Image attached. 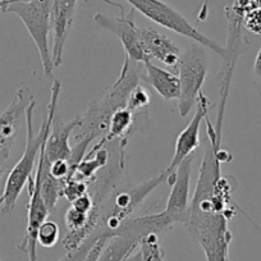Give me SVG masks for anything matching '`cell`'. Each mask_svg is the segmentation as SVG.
Returning <instances> with one entry per match:
<instances>
[{"label":"cell","instance_id":"obj_11","mask_svg":"<svg viewBox=\"0 0 261 261\" xmlns=\"http://www.w3.org/2000/svg\"><path fill=\"white\" fill-rule=\"evenodd\" d=\"M76 7L77 0H53L51 59L54 68L62 64L64 46L67 44L69 35H71L72 27H73Z\"/></svg>","mask_w":261,"mask_h":261},{"label":"cell","instance_id":"obj_14","mask_svg":"<svg viewBox=\"0 0 261 261\" xmlns=\"http://www.w3.org/2000/svg\"><path fill=\"white\" fill-rule=\"evenodd\" d=\"M144 65L145 71H146L147 81L150 82L152 89L156 91V94L164 100H167V101L178 100L180 91L178 74L152 64L151 60L145 63Z\"/></svg>","mask_w":261,"mask_h":261},{"label":"cell","instance_id":"obj_7","mask_svg":"<svg viewBox=\"0 0 261 261\" xmlns=\"http://www.w3.org/2000/svg\"><path fill=\"white\" fill-rule=\"evenodd\" d=\"M34 95L27 85H22L11 104L0 110V170L6 172V164L11 158L16 141L19 123L24 117L27 107L34 100Z\"/></svg>","mask_w":261,"mask_h":261},{"label":"cell","instance_id":"obj_29","mask_svg":"<svg viewBox=\"0 0 261 261\" xmlns=\"http://www.w3.org/2000/svg\"><path fill=\"white\" fill-rule=\"evenodd\" d=\"M4 11H6V4L0 0V12H4Z\"/></svg>","mask_w":261,"mask_h":261},{"label":"cell","instance_id":"obj_13","mask_svg":"<svg viewBox=\"0 0 261 261\" xmlns=\"http://www.w3.org/2000/svg\"><path fill=\"white\" fill-rule=\"evenodd\" d=\"M79 117L72 119L71 122H62L57 120L53 122L51 129L47 136L46 142H45L44 155L45 159L49 163L55 162V160H68L71 156L72 146L69 144L72 134L76 128Z\"/></svg>","mask_w":261,"mask_h":261},{"label":"cell","instance_id":"obj_23","mask_svg":"<svg viewBox=\"0 0 261 261\" xmlns=\"http://www.w3.org/2000/svg\"><path fill=\"white\" fill-rule=\"evenodd\" d=\"M230 243H217L202 248L206 261H229Z\"/></svg>","mask_w":261,"mask_h":261},{"label":"cell","instance_id":"obj_31","mask_svg":"<svg viewBox=\"0 0 261 261\" xmlns=\"http://www.w3.org/2000/svg\"><path fill=\"white\" fill-rule=\"evenodd\" d=\"M4 174V172H2V170H0V178H2V175Z\"/></svg>","mask_w":261,"mask_h":261},{"label":"cell","instance_id":"obj_15","mask_svg":"<svg viewBox=\"0 0 261 261\" xmlns=\"http://www.w3.org/2000/svg\"><path fill=\"white\" fill-rule=\"evenodd\" d=\"M248 11V0H233L230 6L225 7V17L228 21V36L225 47L229 50H241L247 45L242 35V19Z\"/></svg>","mask_w":261,"mask_h":261},{"label":"cell","instance_id":"obj_28","mask_svg":"<svg viewBox=\"0 0 261 261\" xmlns=\"http://www.w3.org/2000/svg\"><path fill=\"white\" fill-rule=\"evenodd\" d=\"M251 8L261 9V0H248V9Z\"/></svg>","mask_w":261,"mask_h":261},{"label":"cell","instance_id":"obj_17","mask_svg":"<svg viewBox=\"0 0 261 261\" xmlns=\"http://www.w3.org/2000/svg\"><path fill=\"white\" fill-rule=\"evenodd\" d=\"M139 251L142 261H164V250L160 243V234L149 233L139 242Z\"/></svg>","mask_w":261,"mask_h":261},{"label":"cell","instance_id":"obj_6","mask_svg":"<svg viewBox=\"0 0 261 261\" xmlns=\"http://www.w3.org/2000/svg\"><path fill=\"white\" fill-rule=\"evenodd\" d=\"M134 12L132 9L129 13L125 14L124 9L122 8L120 16L118 17L96 13L94 16V22L97 29L110 32L119 39L125 51V57L129 58V60L137 64H145L151 59L145 50L140 27L134 21Z\"/></svg>","mask_w":261,"mask_h":261},{"label":"cell","instance_id":"obj_1","mask_svg":"<svg viewBox=\"0 0 261 261\" xmlns=\"http://www.w3.org/2000/svg\"><path fill=\"white\" fill-rule=\"evenodd\" d=\"M60 90L62 84L59 81H54L50 89V100L47 104V113L45 119L42 120L39 130H35L34 128V110H35V99L27 107L24 113V120H26V145L22 156L18 162L14 164L11 172L8 173V177L6 179L3 193L0 195V212L3 214L13 212L16 207L17 201L22 191L29 183L30 178L35 173V165L39 159L40 150L42 145L46 141L47 136L51 129L53 122L55 119V113H57L58 101H59Z\"/></svg>","mask_w":261,"mask_h":261},{"label":"cell","instance_id":"obj_19","mask_svg":"<svg viewBox=\"0 0 261 261\" xmlns=\"http://www.w3.org/2000/svg\"><path fill=\"white\" fill-rule=\"evenodd\" d=\"M150 102H151V97H150L149 91L139 84L129 94V97H128V101L125 107L130 112H134L135 114L140 115L142 113H147Z\"/></svg>","mask_w":261,"mask_h":261},{"label":"cell","instance_id":"obj_5","mask_svg":"<svg viewBox=\"0 0 261 261\" xmlns=\"http://www.w3.org/2000/svg\"><path fill=\"white\" fill-rule=\"evenodd\" d=\"M180 91L178 97V112L180 117H187L195 107L197 97L207 77V64L205 53L196 44H191L180 54L178 64Z\"/></svg>","mask_w":261,"mask_h":261},{"label":"cell","instance_id":"obj_3","mask_svg":"<svg viewBox=\"0 0 261 261\" xmlns=\"http://www.w3.org/2000/svg\"><path fill=\"white\" fill-rule=\"evenodd\" d=\"M51 6L53 0H24L13 2L6 9V12L16 14L23 22L36 45L46 77H51L54 71L51 50L49 47V35L51 32Z\"/></svg>","mask_w":261,"mask_h":261},{"label":"cell","instance_id":"obj_32","mask_svg":"<svg viewBox=\"0 0 261 261\" xmlns=\"http://www.w3.org/2000/svg\"><path fill=\"white\" fill-rule=\"evenodd\" d=\"M0 261H2V258H0Z\"/></svg>","mask_w":261,"mask_h":261},{"label":"cell","instance_id":"obj_2","mask_svg":"<svg viewBox=\"0 0 261 261\" xmlns=\"http://www.w3.org/2000/svg\"><path fill=\"white\" fill-rule=\"evenodd\" d=\"M140 64L124 57L123 67L117 81L109 87L107 94L100 100L91 102L86 112L79 115V122L73 134V142L84 139H101L109 128L112 115L120 108L127 105L132 90L140 84Z\"/></svg>","mask_w":261,"mask_h":261},{"label":"cell","instance_id":"obj_24","mask_svg":"<svg viewBox=\"0 0 261 261\" xmlns=\"http://www.w3.org/2000/svg\"><path fill=\"white\" fill-rule=\"evenodd\" d=\"M71 204L72 206L76 207V209L80 210V212L90 213L95 206V199L91 193L87 192L86 195L81 196V197L76 199L73 202H71Z\"/></svg>","mask_w":261,"mask_h":261},{"label":"cell","instance_id":"obj_9","mask_svg":"<svg viewBox=\"0 0 261 261\" xmlns=\"http://www.w3.org/2000/svg\"><path fill=\"white\" fill-rule=\"evenodd\" d=\"M193 155L186 158L177 167L175 172L168 178L167 183L172 187L168 197L164 214L172 220L173 224L183 223L188 217L191 204V172H192Z\"/></svg>","mask_w":261,"mask_h":261},{"label":"cell","instance_id":"obj_27","mask_svg":"<svg viewBox=\"0 0 261 261\" xmlns=\"http://www.w3.org/2000/svg\"><path fill=\"white\" fill-rule=\"evenodd\" d=\"M123 261H142L141 252L139 251V247H137L136 251H134V252L130 253L129 256H127V257H125Z\"/></svg>","mask_w":261,"mask_h":261},{"label":"cell","instance_id":"obj_4","mask_svg":"<svg viewBox=\"0 0 261 261\" xmlns=\"http://www.w3.org/2000/svg\"><path fill=\"white\" fill-rule=\"evenodd\" d=\"M134 11L140 12L142 16L149 18L154 23L170 30L178 35L193 40L196 44L209 47L210 50L219 55L223 60L227 57L225 47L215 42L210 37L205 36L201 31L196 29L182 13L169 6L163 0H125Z\"/></svg>","mask_w":261,"mask_h":261},{"label":"cell","instance_id":"obj_8","mask_svg":"<svg viewBox=\"0 0 261 261\" xmlns=\"http://www.w3.org/2000/svg\"><path fill=\"white\" fill-rule=\"evenodd\" d=\"M30 200L27 204V225L23 241L17 246L19 251H23L29 261H37V234L42 223L46 220L50 212L47 210L44 197L41 195V183L37 169L27 183Z\"/></svg>","mask_w":261,"mask_h":261},{"label":"cell","instance_id":"obj_26","mask_svg":"<svg viewBox=\"0 0 261 261\" xmlns=\"http://www.w3.org/2000/svg\"><path fill=\"white\" fill-rule=\"evenodd\" d=\"M253 73L261 79V47L256 54L255 62H253Z\"/></svg>","mask_w":261,"mask_h":261},{"label":"cell","instance_id":"obj_12","mask_svg":"<svg viewBox=\"0 0 261 261\" xmlns=\"http://www.w3.org/2000/svg\"><path fill=\"white\" fill-rule=\"evenodd\" d=\"M140 34L150 59L154 58L169 68L177 71L182 54L177 44L167 35L152 27H140Z\"/></svg>","mask_w":261,"mask_h":261},{"label":"cell","instance_id":"obj_18","mask_svg":"<svg viewBox=\"0 0 261 261\" xmlns=\"http://www.w3.org/2000/svg\"><path fill=\"white\" fill-rule=\"evenodd\" d=\"M100 238H109V237H107L100 228H96V229L92 232V234H90L89 237H87L86 240L79 246V247L74 248V250L72 251H67V255L58 261H85L86 260L87 255H89L90 250L92 248V246H94Z\"/></svg>","mask_w":261,"mask_h":261},{"label":"cell","instance_id":"obj_21","mask_svg":"<svg viewBox=\"0 0 261 261\" xmlns=\"http://www.w3.org/2000/svg\"><path fill=\"white\" fill-rule=\"evenodd\" d=\"M87 192H89V183L76 177L65 180L64 187H63V197H65L69 202H73L74 200L86 195Z\"/></svg>","mask_w":261,"mask_h":261},{"label":"cell","instance_id":"obj_20","mask_svg":"<svg viewBox=\"0 0 261 261\" xmlns=\"http://www.w3.org/2000/svg\"><path fill=\"white\" fill-rule=\"evenodd\" d=\"M59 227L53 220H45L39 229L37 234V243L44 248H51L57 245L59 240Z\"/></svg>","mask_w":261,"mask_h":261},{"label":"cell","instance_id":"obj_30","mask_svg":"<svg viewBox=\"0 0 261 261\" xmlns=\"http://www.w3.org/2000/svg\"><path fill=\"white\" fill-rule=\"evenodd\" d=\"M2 2H3V3L6 4V9H7V7H8L9 4L12 3V0H2ZM4 13H6V11H4Z\"/></svg>","mask_w":261,"mask_h":261},{"label":"cell","instance_id":"obj_10","mask_svg":"<svg viewBox=\"0 0 261 261\" xmlns=\"http://www.w3.org/2000/svg\"><path fill=\"white\" fill-rule=\"evenodd\" d=\"M210 105H212L210 100L207 99L206 95H204L201 92V94L199 95V97H197V101H196V110L192 119L190 120V123L186 125L185 129L178 135L177 140H175L174 155H173L169 167L165 169L168 174H169V177L175 172L178 165H179L186 158L193 155V152L199 149L200 128H201L202 120L207 117Z\"/></svg>","mask_w":261,"mask_h":261},{"label":"cell","instance_id":"obj_16","mask_svg":"<svg viewBox=\"0 0 261 261\" xmlns=\"http://www.w3.org/2000/svg\"><path fill=\"white\" fill-rule=\"evenodd\" d=\"M108 162H109V151L104 149V147H101L96 152H94L90 156H85L81 160L73 177L80 178V179H84L90 183L95 182L97 178V172L101 168L107 167Z\"/></svg>","mask_w":261,"mask_h":261},{"label":"cell","instance_id":"obj_25","mask_svg":"<svg viewBox=\"0 0 261 261\" xmlns=\"http://www.w3.org/2000/svg\"><path fill=\"white\" fill-rule=\"evenodd\" d=\"M207 139L215 140V141H217L218 144H219V146H220V140H222V137H220L219 135H218L217 129H215V128L213 127V125H209V127H207ZM219 154H220V158H222L223 163H224V159H223V149H222V147H220V150H219ZM222 178H225V179H229L230 182L234 183V186H236V179L232 177V175H224V177H223V175H220V177L218 178V179H222Z\"/></svg>","mask_w":261,"mask_h":261},{"label":"cell","instance_id":"obj_22","mask_svg":"<svg viewBox=\"0 0 261 261\" xmlns=\"http://www.w3.org/2000/svg\"><path fill=\"white\" fill-rule=\"evenodd\" d=\"M243 29L256 36H261V9L251 8L245 13L242 19Z\"/></svg>","mask_w":261,"mask_h":261}]
</instances>
